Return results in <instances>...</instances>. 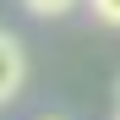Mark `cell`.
I'll return each instance as SVG.
<instances>
[{
	"label": "cell",
	"mask_w": 120,
	"mask_h": 120,
	"mask_svg": "<svg viewBox=\"0 0 120 120\" xmlns=\"http://www.w3.org/2000/svg\"><path fill=\"white\" fill-rule=\"evenodd\" d=\"M22 82H27V55L11 33H0V104H11L22 93Z\"/></svg>",
	"instance_id": "6da1fadb"
},
{
	"label": "cell",
	"mask_w": 120,
	"mask_h": 120,
	"mask_svg": "<svg viewBox=\"0 0 120 120\" xmlns=\"http://www.w3.org/2000/svg\"><path fill=\"white\" fill-rule=\"evenodd\" d=\"M22 6H27L33 16H66V11L76 6V0H22Z\"/></svg>",
	"instance_id": "7a4b0ae2"
},
{
	"label": "cell",
	"mask_w": 120,
	"mask_h": 120,
	"mask_svg": "<svg viewBox=\"0 0 120 120\" xmlns=\"http://www.w3.org/2000/svg\"><path fill=\"white\" fill-rule=\"evenodd\" d=\"M115 120H120V115H115Z\"/></svg>",
	"instance_id": "277c9868"
},
{
	"label": "cell",
	"mask_w": 120,
	"mask_h": 120,
	"mask_svg": "<svg viewBox=\"0 0 120 120\" xmlns=\"http://www.w3.org/2000/svg\"><path fill=\"white\" fill-rule=\"evenodd\" d=\"M87 6H93V16H98V22L120 27V0H87Z\"/></svg>",
	"instance_id": "3957f363"
}]
</instances>
